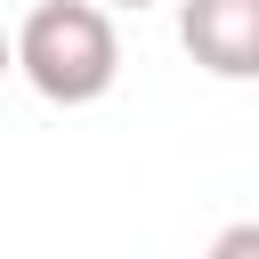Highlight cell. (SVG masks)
<instances>
[{
  "mask_svg": "<svg viewBox=\"0 0 259 259\" xmlns=\"http://www.w3.org/2000/svg\"><path fill=\"white\" fill-rule=\"evenodd\" d=\"M105 8H154V0H105Z\"/></svg>",
  "mask_w": 259,
  "mask_h": 259,
  "instance_id": "277c9868",
  "label": "cell"
},
{
  "mask_svg": "<svg viewBox=\"0 0 259 259\" xmlns=\"http://www.w3.org/2000/svg\"><path fill=\"white\" fill-rule=\"evenodd\" d=\"M202 259H259V219H235V227H219Z\"/></svg>",
  "mask_w": 259,
  "mask_h": 259,
  "instance_id": "3957f363",
  "label": "cell"
},
{
  "mask_svg": "<svg viewBox=\"0 0 259 259\" xmlns=\"http://www.w3.org/2000/svg\"><path fill=\"white\" fill-rule=\"evenodd\" d=\"M16 65L49 105H97L121 81V32L105 0H40L16 24Z\"/></svg>",
  "mask_w": 259,
  "mask_h": 259,
  "instance_id": "6da1fadb",
  "label": "cell"
},
{
  "mask_svg": "<svg viewBox=\"0 0 259 259\" xmlns=\"http://www.w3.org/2000/svg\"><path fill=\"white\" fill-rule=\"evenodd\" d=\"M178 49L210 81H259V0H178Z\"/></svg>",
  "mask_w": 259,
  "mask_h": 259,
  "instance_id": "7a4b0ae2",
  "label": "cell"
}]
</instances>
